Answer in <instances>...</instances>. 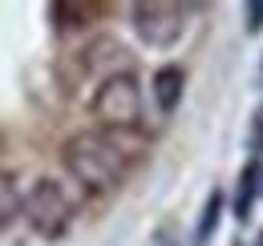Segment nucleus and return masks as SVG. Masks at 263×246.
Wrapping results in <instances>:
<instances>
[{"label": "nucleus", "mask_w": 263, "mask_h": 246, "mask_svg": "<svg viewBox=\"0 0 263 246\" xmlns=\"http://www.w3.org/2000/svg\"><path fill=\"white\" fill-rule=\"evenodd\" d=\"M89 113L105 133H134L142 125V81L134 77V69L101 81L89 97Z\"/></svg>", "instance_id": "obj_2"}, {"label": "nucleus", "mask_w": 263, "mask_h": 246, "mask_svg": "<svg viewBox=\"0 0 263 246\" xmlns=\"http://www.w3.org/2000/svg\"><path fill=\"white\" fill-rule=\"evenodd\" d=\"M130 69V53L118 36H93L89 45L73 49L57 61V77L65 81V89H77L85 81H105L114 73H126Z\"/></svg>", "instance_id": "obj_3"}, {"label": "nucleus", "mask_w": 263, "mask_h": 246, "mask_svg": "<svg viewBox=\"0 0 263 246\" xmlns=\"http://www.w3.org/2000/svg\"><path fill=\"white\" fill-rule=\"evenodd\" d=\"M223 214H227V194L215 186L211 194H206V202H202V210H198V222H195V246H211L215 242V234H219V226H223Z\"/></svg>", "instance_id": "obj_8"}, {"label": "nucleus", "mask_w": 263, "mask_h": 246, "mask_svg": "<svg viewBox=\"0 0 263 246\" xmlns=\"http://www.w3.org/2000/svg\"><path fill=\"white\" fill-rule=\"evenodd\" d=\"M247 146H251L255 161H263V105L255 109V117H251V129H247Z\"/></svg>", "instance_id": "obj_12"}, {"label": "nucleus", "mask_w": 263, "mask_h": 246, "mask_svg": "<svg viewBox=\"0 0 263 246\" xmlns=\"http://www.w3.org/2000/svg\"><path fill=\"white\" fill-rule=\"evenodd\" d=\"M186 4H170V0H138L130 4V25L142 45L150 49H174L186 32Z\"/></svg>", "instance_id": "obj_5"}, {"label": "nucleus", "mask_w": 263, "mask_h": 246, "mask_svg": "<svg viewBox=\"0 0 263 246\" xmlns=\"http://www.w3.org/2000/svg\"><path fill=\"white\" fill-rule=\"evenodd\" d=\"M259 77H263V65H259Z\"/></svg>", "instance_id": "obj_15"}, {"label": "nucleus", "mask_w": 263, "mask_h": 246, "mask_svg": "<svg viewBox=\"0 0 263 246\" xmlns=\"http://www.w3.org/2000/svg\"><path fill=\"white\" fill-rule=\"evenodd\" d=\"M126 146L118 133H73L61 146V166L85 194H118L126 182Z\"/></svg>", "instance_id": "obj_1"}, {"label": "nucleus", "mask_w": 263, "mask_h": 246, "mask_svg": "<svg viewBox=\"0 0 263 246\" xmlns=\"http://www.w3.org/2000/svg\"><path fill=\"white\" fill-rule=\"evenodd\" d=\"M21 218V182L12 170H0V230H8Z\"/></svg>", "instance_id": "obj_10"}, {"label": "nucleus", "mask_w": 263, "mask_h": 246, "mask_svg": "<svg viewBox=\"0 0 263 246\" xmlns=\"http://www.w3.org/2000/svg\"><path fill=\"white\" fill-rule=\"evenodd\" d=\"M150 97H154L158 113L170 117V113L182 105V97H186V69H182V65H162V69L150 77Z\"/></svg>", "instance_id": "obj_6"}, {"label": "nucleus", "mask_w": 263, "mask_h": 246, "mask_svg": "<svg viewBox=\"0 0 263 246\" xmlns=\"http://www.w3.org/2000/svg\"><path fill=\"white\" fill-rule=\"evenodd\" d=\"M243 32H247V36H259L263 32V0H251V4L243 8Z\"/></svg>", "instance_id": "obj_11"}, {"label": "nucleus", "mask_w": 263, "mask_h": 246, "mask_svg": "<svg viewBox=\"0 0 263 246\" xmlns=\"http://www.w3.org/2000/svg\"><path fill=\"white\" fill-rule=\"evenodd\" d=\"M259 194H263V161L251 157V161L239 170V186H235V198H231V214L239 218V222H247Z\"/></svg>", "instance_id": "obj_7"}, {"label": "nucleus", "mask_w": 263, "mask_h": 246, "mask_svg": "<svg viewBox=\"0 0 263 246\" xmlns=\"http://www.w3.org/2000/svg\"><path fill=\"white\" fill-rule=\"evenodd\" d=\"M101 12H109V8H105V4H69V0L49 4V16H53L57 29H85V25L98 20Z\"/></svg>", "instance_id": "obj_9"}, {"label": "nucleus", "mask_w": 263, "mask_h": 246, "mask_svg": "<svg viewBox=\"0 0 263 246\" xmlns=\"http://www.w3.org/2000/svg\"><path fill=\"white\" fill-rule=\"evenodd\" d=\"M231 246H243V242H239V238H235V242H231Z\"/></svg>", "instance_id": "obj_14"}, {"label": "nucleus", "mask_w": 263, "mask_h": 246, "mask_svg": "<svg viewBox=\"0 0 263 246\" xmlns=\"http://www.w3.org/2000/svg\"><path fill=\"white\" fill-rule=\"evenodd\" d=\"M21 218L33 226V234L41 238H65L69 226H73V202L61 190V182L53 178H36L25 194H21Z\"/></svg>", "instance_id": "obj_4"}, {"label": "nucleus", "mask_w": 263, "mask_h": 246, "mask_svg": "<svg viewBox=\"0 0 263 246\" xmlns=\"http://www.w3.org/2000/svg\"><path fill=\"white\" fill-rule=\"evenodd\" d=\"M255 246H263V230H259V238H255Z\"/></svg>", "instance_id": "obj_13"}]
</instances>
